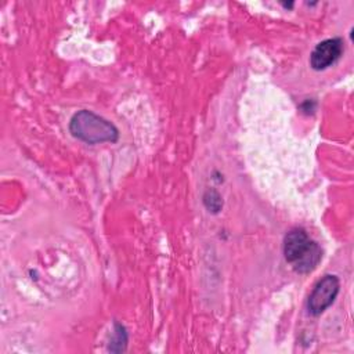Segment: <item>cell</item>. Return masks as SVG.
<instances>
[{"label":"cell","instance_id":"obj_1","mask_svg":"<svg viewBox=\"0 0 354 354\" xmlns=\"http://www.w3.org/2000/svg\"><path fill=\"white\" fill-rule=\"evenodd\" d=\"M283 257L299 274H310L322 259L321 246L313 241L306 230L292 228L283 238Z\"/></svg>","mask_w":354,"mask_h":354},{"label":"cell","instance_id":"obj_4","mask_svg":"<svg viewBox=\"0 0 354 354\" xmlns=\"http://www.w3.org/2000/svg\"><path fill=\"white\" fill-rule=\"evenodd\" d=\"M344 43L340 37H330L319 41L310 54V66L314 71H324L332 66L343 54Z\"/></svg>","mask_w":354,"mask_h":354},{"label":"cell","instance_id":"obj_6","mask_svg":"<svg viewBox=\"0 0 354 354\" xmlns=\"http://www.w3.org/2000/svg\"><path fill=\"white\" fill-rule=\"evenodd\" d=\"M126 343H127V333H126L124 328L120 324H115L113 336L109 343V351H113V353L124 351Z\"/></svg>","mask_w":354,"mask_h":354},{"label":"cell","instance_id":"obj_2","mask_svg":"<svg viewBox=\"0 0 354 354\" xmlns=\"http://www.w3.org/2000/svg\"><path fill=\"white\" fill-rule=\"evenodd\" d=\"M71 134L86 144L116 142L119 140L118 127L105 118L88 109L77 111L69 122Z\"/></svg>","mask_w":354,"mask_h":354},{"label":"cell","instance_id":"obj_5","mask_svg":"<svg viewBox=\"0 0 354 354\" xmlns=\"http://www.w3.org/2000/svg\"><path fill=\"white\" fill-rule=\"evenodd\" d=\"M202 201H203V205L207 209V212H210L213 214L220 213V210L223 209V196L220 195L218 191H216L213 188H209L205 191Z\"/></svg>","mask_w":354,"mask_h":354},{"label":"cell","instance_id":"obj_3","mask_svg":"<svg viewBox=\"0 0 354 354\" xmlns=\"http://www.w3.org/2000/svg\"><path fill=\"white\" fill-rule=\"evenodd\" d=\"M340 290V281L333 274H326L322 277L313 292L308 296L307 308L311 315L322 314L328 307L332 306L337 293Z\"/></svg>","mask_w":354,"mask_h":354}]
</instances>
